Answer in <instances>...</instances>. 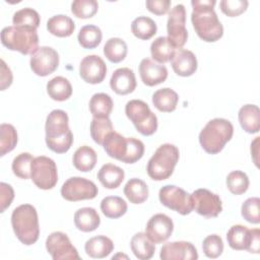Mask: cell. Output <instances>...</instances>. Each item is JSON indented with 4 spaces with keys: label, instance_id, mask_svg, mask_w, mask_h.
<instances>
[{
    "label": "cell",
    "instance_id": "6da1fadb",
    "mask_svg": "<svg viewBox=\"0 0 260 260\" xmlns=\"http://www.w3.org/2000/svg\"><path fill=\"white\" fill-rule=\"evenodd\" d=\"M215 0H192L191 21L198 37L208 43L216 42L223 35V27L213 9Z\"/></svg>",
    "mask_w": 260,
    "mask_h": 260
},
{
    "label": "cell",
    "instance_id": "7a4b0ae2",
    "mask_svg": "<svg viewBox=\"0 0 260 260\" xmlns=\"http://www.w3.org/2000/svg\"><path fill=\"white\" fill-rule=\"evenodd\" d=\"M68 122V115L63 110H53L47 117L46 143L56 153L67 152L73 143V134Z\"/></svg>",
    "mask_w": 260,
    "mask_h": 260
},
{
    "label": "cell",
    "instance_id": "3957f363",
    "mask_svg": "<svg viewBox=\"0 0 260 260\" xmlns=\"http://www.w3.org/2000/svg\"><path fill=\"white\" fill-rule=\"evenodd\" d=\"M103 146L109 156L125 164L136 162L144 153V144L141 140L134 137H124L116 131L109 134Z\"/></svg>",
    "mask_w": 260,
    "mask_h": 260
},
{
    "label": "cell",
    "instance_id": "277c9868",
    "mask_svg": "<svg viewBox=\"0 0 260 260\" xmlns=\"http://www.w3.org/2000/svg\"><path fill=\"white\" fill-rule=\"evenodd\" d=\"M11 225L16 238L24 245L35 244L40 236L37 209L30 204H21L13 209Z\"/></svg>",
    "mask_w": 260,
    "mask_h": 260
},
{
    "label": "cell",
    "instance_id": "5b68a950",
    "mask_svg": "<svg viewBox=\"0 0 260 260\" xmlns=\"http://www.w3.org/2000/svg\"><path fill=\"white\" fill-rule=\"evenodd\" d=\"M234 134L233 124L223 118H215L207 122L199 134L202 148L209 154L220 152Z\"/></svg>",
    "mask_w": 260,
    "mask_h": 260
},
{
    "label": "cell",
    "instance_id": "8992f818",
    "mask_svg": "<svg viewBox=\"0 0 260 260\" xmlns=\"http://www.w3.org/2000/svg\"><path fill=\"white\" fill-rule=\"evenodd\" d=\"M180 152L177 146L171 143L161 144L147 162V175L154 181L170 178L179 160Z\"/></svg>",
    "mask_w": 260,
    "mask_h": 260
},
{
    "label": "cell",
    "instance_id": "52a82bcc",
    "mask_svg": "<svg viewBox=\"0 0 260 260\" xmlns=\"http://www.w3.org/2000/svg\"><path fill=\"white\" fill-rule=\"evenodd\" d=\"M1 43L11 51H18L23 55L35 53L39 49L37 29L22 26H6L1 31Z\"/></svg>",
    "mask_w": 260,
    "mask_h": 260
},
{
    "label": "cell",
    "instance_id": "ba28073f",
    "mask_svg": "<svg viewBox=\"0 0 260 260\" xmlns=\"http://www.w3.org/2000/svg\"><path fill=\"white\" fill-rule=\"evenodd\" d=\"M125 114L136 130L144 135H152L157 129V118L148 105L141 100H131L125 106Z\"/></svg>",
    "mask_w": 260,
    "mask_h": 260
},
{
    "label": "cell",
    "instance_id": "9c48e42d",
    "mask_svg": "<svg viewBox=\"0 0 260 260\" xmlns=\"http://www.w3.org/2000/svg\"><path fill=\"white\" fill-rule=\"evenodd\" d=\"M30 179L40 189L49 190L55 187L58 182V172L55 161L44 155L35 157L30 169Z\"/></svg>",
    "mask_w": 260,
    "mask_h": 260
},
{
    "label": "cell",
    "instance_id": "30bf717a",
    "mask_svg": "<svg viewBox=\"0 0 260 260\" xmlns=\"http://www.w3.org/2000/svg\"><path fill=\"white\" fill-rule=\"evenodd\" d=\"M158 198L162 205L182 215H187L193 210L191 195L175 185L164 186L159 190Z\"/></svg>",
    "mask_w": 260,
    "mask_h": 260
},
{
    "label": "cell",
    "instance_id": "8fae6325",
    "mask_svg": "<svg viewBox=\"0 0 260 260\" xmlns=\"http://www.w3.org/2000/svg\"><path fill=\"white\" fill-rule=\"evenodd\" d=\"M185 23L186 9L183 4H177L170 10L167 23L168 39L176 49H181L187 42L188 31Z\"/></svg>",
    "mask_w": 260,
    "mask_h": 260
},
{
    "label": "cell",
    "instance_id": "7c38bea8",
    "mask_svg": "<svg viewBox=\"0 0 260 260\" xmlns=\"http://www.w3.org/2000/svg\"><path fill=\"white\" fill-rule=\"evenodd\" d=\"M99 189L96 185L85 178H69L61 187V195L68 201H80L96 197Z\"/></svg>",
    "mask_w": 260,
    "mask_h": 260
},
{
    "label": "cell",
    "instance_id": "4fadbf2b",
    "mask_svg": "<svg viewBox=\"0 0 260 260\" xmlns=\"http://www.w3.org/2000/svg\"><path fill=\"white\" fill-rule=\"evenodd\" d=\"M193 209L207 218L216 217L222 210V203L219 196L207 189H197L191 194Z\"/></svg>",
    "mask_w": 260,
    "mask_h": 260
},
{
    "label": "cell",
    "instance_id": "5bb4252c",
    "mask_svg": "<svg viewBox=\"0 0 260 260\" xmlns=\"http://www.w3.org/2000/svg\"><path fill=\"white\" fill-rule=\"evenodd\" d=\"M46 248L54 260L80 259L76 248L71 244L68 236L62 232L50 234L46 240Z\"/></svg>",
    "mask_w": 260,
    "mask_h": 260
},
{
    "label": "cell",
    "instance_id": "9a60e30c",
    "mask_svg": "<svg viewBox=\"0 0 260 260\" xmlns=\"http://www.w3.org/2000/svg\"><path fill=\"white\" fill-rule=\"evenodd\" d=\"M30 68L39 76H47L53 73L59 65V55L51 47H40L30 56Z\"/></svg>",
    "mask_w": 260,
    "mask_h": 260
},
{
    "label": "cell",
    "instance_id": "2e32d148",
    "mask_svg": "<svg viewBox=\"0 0 260 260\" xmlns=\"http://www.w3.org/2000/svg\"><path fill=\"white\" fill-rule=\"evenodd\" d=\"M79 74L80 77L87 83H101L107 74L106 63L98 55H88L80 62Z\"/></svg>",
    "mask_w": 260,
    "mask_h": 260
},
{
    "label": "cell",
    "instance_id": "e0dca14e",
    "mask_svg": "<svg viewBox=\"0 0 260 260\" xmlns=\"http://www.w3.org/2000/svg\"><path fill=\"white\" fill-rule=\"evenodd\" d=\"M174 231V222L172 218L164 213H156L148 220L145 233L154 244L167 241Z\"/></svg>",
    "mask_w": 260,
    "mask_h": 260
},
{
    "label": "cell",
    "instance_id": "ac0fdd59",
    "mask_svg": "<svg viewBox=\"0 0 260 260\" xmlns=\"http://www.w3.org/2000/svg\"><path fill=\"white\" fill-rule=\"evenodd\" d=\"M159 257L162 260H194L198 258L196 248L186 241L170 242L160 248Z\"/></svg>",
    "mask_w": 260,
    "mask_h": 260
},
{
    "label": "cell",
    "instance_id": "d6986e66",
    "mask_svg": "<svg viewBox=\"0 0 260 260\" xmlns=\"http://www.w3.org/2000/svg\"><path fill=\"white\" fill-rule=\"evenodd\" d=\"M139 74L142 82L147 86H154L164 82L168 77V69L165 65L144 58L139 64Z\"/></svg>",
    "mask_w": 260,
    "mask_h": 260
},
{
    "label": "cell",
    "instance_id": "ffe728a7",
    "mask_svg": "<svg viewBox=\"0 0 260 260\" xmlns=\"http://www.w3.org/2000/svg\"><path fill=\"white\" fill-rule=\"evenodd\" d=\"M172 68L179 76H191L197 70V58L193 52L187 49H178L172 60Z\"/></svg>",
    "mask_w": 260,
    "mask_h": 260
},
{
    "label": "cell",
    "instance_id": "44dd1931",
    "mask_svg": "<svg viewBox=\"0 0 260 260\" xmlns=\"http://www.w3.org/2000/svg\"><path fill=\"white\" fill-rule=\"evenodd\" d=\"M111 88L118 94H128L136 87V78L132 69L123 67L115 70L110 79Z\"/></svg>",
    "mask_w": 260,
    "mask_h": 260
},
{
    "label": "cell",
    "instance_id": "7402d4cb",
    "mask_svg": "<svg viewBox=\"0 0 260 260\" xmlns=\"http://www.w3.org/2000/svg\"><path fill=\"white\" fill-rule=\"evenodd\" d=\"M84 250L91 258H105L109 256L114 250L113 241L106 236L92 237L85 242Z\"/></svg>",
    "mask_w": 260,
    "mask_h": 260
},
{
    "label": "cell",
    "instance_id": "603a6c76",
    "mask_svg": "<svg viewBox=\"0 0 260 260\" xmlns=\"http://www.w3.org/2000/svg\"><path fill=\"white\" fill-rule=\"evenodd\" d=\"M100 223V215L92 207H82L74 213V224L81 232H92L99 228Z\"/></svg>",
    "mask_w": 260,
    "mask_h": 260
},
{
    "label": "cell",
    "instance_id": "cb8c5ba5",
    "mask_svg": "<svg viewBox=\"0 0 260 260\" xmlns=\"http://www.w3.org/2000/svg\"><path fill=\"white\" fill-rule=\"evenodd\" d=\"M241 127L248 133H257L260 129V111L256 105H245L239 111Z\"/></svg>",
    "mask_w": 260,
    "mask_h": 260
},
{
    "label": "cell",
    "instance_id": "d4e9b609",
    "mask_svg": "<svg viewBox=\"0 0 260 260\" xmlns=\"http://www.w3.org/2000/svg\"><path fill=\"white\" fill-rule=\"evenodd\" d=\"M124 177L125 173L123 169L113 164L104 165L98 173L99 181L104 187L108 189L118 188L122 184Z\"/></svg>",
    "mask_w": 260,
    "mask_h": 260
},
{
    "label": "cell",
    "instance_id": "484cf974",
    "mask_svg": "<svg viewBox=\"0 0 260 260\" xmlns=\"http://www.w3.org/2000/svg\"><path fill=\"white\" fill-rule=\"evenodd\" d=\"M130 246L135 257L140 260L150 259L155 251L154 243L149 239L146 233L135 234L131 239Z\"/></svg>",
    "mask_w": 260,
    "mask_h": 260
},
{
    "label": "cell",
    "instance_id": "4316f807",
    "mask_svg": "<svg viewBox=\"0 0 260 260\" xmlns=\"http://www.w3.org/2000/svg\"><path fill=\"white\" fill-rule=\"evenodd\" d=\"M179 101L178 93L172 88L165 87L157 89L152 94V104L160 112L171 113L176 110Z\"/></svg>",
    "mask_w": 260,
    "mask_h": 260
},
{
    "label": "cell",
    "instance_id": "83f0119b",
    "mask_svg": "<svg viewBox=\"0 0 260 260\" xmlns=\"http://www.w3.org/2000/svg\"><path fill=\"white\" fill-rule=\"evenodd\" d=\"M47 29L53 36L65 38L73 34L75 29V23L69 16L64 14H58L48 19Z\"/></svg>",
    "mask_w": 260,
    "mask_h": 260
},
{
    "label": "cell",
    "instance_id": "f1b7e54d",
    "mask_svg": "<svg viewBox=\"0 0 260 260\" xmlns=\"http://www.w3.org/2000/svg\"><path fill=\"white\" fill-rule=\"evenodd\" d=\"M49 96L57 102L68 100L72 94V86L69 80L63 76H56L47 83Z\"/></svg>",
    "mask_w": 260,
    "mask_h": 260
},
{
    "label": "cell",
    "instance_id": "f546056e",
    "mask_svg": "<svg viewBox=\"0 0 260 260\" xmlns=\"http://www.w3.org/2000/svg\"><path fill=\"white\" fill-rule=\"evenodd\" d=\"M175 52H176V48L170 42L168 37L156 38L151 43V46H150L151 57L159 64L171 61Z\"/></svg>",
    "mask_w": 260,
    "mask_h": 260
},
{
    "label": "cell",
    "instance_id": "4dcf8cb0",
    "mask_svg": "<svg viewBox=\"0 0 260 260\" xmlns=\"http://www.w3.org/2000/svg\"><path fill=\"white\" fill-rule=\"evenodd\" d=\"M251 230L242 224H235L228 231L226 240L229 246L234 250H247L250 242Z\"/></svg>",
    "mask_w": 260,
    "mask_h": 260
},
{
    "label": "cell",
    "instance_id": "1f68e13d",
    "mask_svg": "<svg viewBox=\"0 0 260 260\" xmlns=\"http://www.w3.org/2000/svg\"><path fill=\"white\" fill-rule=\"evenodd\" d=\"M96 153L93 148L87 145L80 146L73 154V165L80 172L91 171L96 164Z\"/></svg>",
    "mask_w": 260,
    "mask_h": 260
},
{
    "label": "cell",
    "instance_id": "d6a6232c",
    "mask_svg": "<svg viewBox=\"0 0 260 260\" xmlns=\"http://www.w3.org/2000/svg\"><path fill=\"white\" fill-rule=\"evenodd\" d=\"M124 194L131 203L140 204L148 197V187L144 181L132 178L126 183L124 187Z\"/></svg>",
    "mask_w": 260,
    "mask_h": 260
},
{
    "label": "cell",
    "instance_id": "836d02e7",
    "mask_svg": "<svg viewBox=\"0 0 260 260\" xmlns=\"http://www.w3.org/2000/svg\"><path fill=\"white\" fill-rule=\"evenodd\" d=\"M112 98L105 93H94L89 101V111L95 118H108L113 110Z\"/></svg>",
    "mask_w": 260,
    "mask_h": 260
},
{
    "label": "cell",
    "instance_id": "e575fe53",
    "mask_svg": "<svg viewBox=\"0 0 260 260\" xmlns=\"http://www.w3.org/2000/svg\"><path fill=\"white\" fill-rule=\"evenodd\" d=\"M101 210L109 218H118L126 213L127 203L119 196H107L101 202Z\"/></svg>",
    "mask_w": 260,
    "mask_h": 260
},
{
    "label": "cell",
    "instance_id": "d590c367",
    "mask_svg": "<svg viewBox=\"0 0 260 260\" xmlns=\"http://www.w3.org/2000/svg\"><path fill=\"white\" fill-rule=\"evenodd\" d=\"M132 34L140 40L151 39L157 30L156 23L153 19L147 16H138L131 23Z\"/></svg>",
    "mask_w": 260,
    "mask_h": 260
},
{
    "label": "cell",
    "instance_id": "8d00e7d4",
    "mask_svg": "<svg viewBox=\"0 0 260 260\" xmlns=\"http://www.w3.org/2000/svg\"><path fill=\"white\" fill-rule=\"evenodd\" d=\"M128 48L125 41L120 38L109 39L104 46V54L107 59L113 63L123 61L127 55Z\"/></svg>",
    "mask_w": 260,
    "mask_h": 260
},
{
    "label": "cell",
    "instance_id": "74e56055",
    "mask_svg": "<svg viewBox=\"0 0 260 260\" xmlns=\"http://www.w3.org/2000/svg\"><path fill=\"white\" fill-rule=\"evenodd\" d=\"M102 30L99 26L87 24L80 28L77 39L80 46L84 49H93L102 42Z\"/></svg>",
    "mask_w": 260,
    "mask_h": 260
},
{
    "label": "cell",
    "instance_id": "f35d334b",
    "mask_svg": "<svg viewBox=\"0 0 260 260\" xmlns=\"http://www.w3.org/2000/svg\"><path fill=\"white\" fill-rule=\"evenodd\" d=\"M114 131L112 121L110 118H95L90 123V135L93 141L100 145H103L106 138Z\"/></svg>",
    "mask_w": 260,
    "mask_h": 260
},
{
    "label": "cell",
    "instance_id": "ab89813d",
    "mask_svg": "<svg viewBox=\"0 0 260 260\" xmlns=\"http://www.w3.org/2000/svg\"><path fill=\"white\" fill-rule=\"evenodd\" d=\"M40 15L39 13L29 7L17 10L12 17V22L15 26H22L37 29L40 25Z\"/></svg>",
    "mask_w": 260,
    "mask_h": 260
},
{
    "label": "cell",
    "instance_id": "60d3db41",
    "mask_svg": "<svg viewBox=\"0 0 260 260\" xmlns=\"http://www.w3.org/2000/svg\"><path fill=\"white\" fill-rule=\"evenodd\" d=\"M17 143V132L11 124L3 123L0 126V155L10 152Z\"/></svg>",
    "mask_w": 260,
    "mask_h": 260
},
{
    "label": "cell",
    "instance_id": "b9f144b4",
    "mask_svg": "<svg viewBox=\"0 0 260 260\" xmlns=\"http://www.w3.org/2000/svg\"><path fill=\"white\" fill-rule=\"evenodd\" d=\"M226 186L235 195L244 194L249 188V178L242 171H233L226 177Z\"/></svg>",
    "mask_w": 260,
    "mask_h": 260
},
{
    "label": "cell",
    "instance_id": "7bdbcfd3",
    "mask_svg": "<svg viewBox=\"0 0 260 260\" xmlns=\"http://www.w3.org/2000/svg\"><path fill=\"white\" fill-rule=\"evenodd\" d=\"M34 156L28 152L19 153L14 157L12 161V171L13 174L20 179H28L30 178V169L34 160Z\"/></svg>",
    "mask_w": 260,
    "mask_h": 260
},
{
    "label": "cell",
    "instance_id": "ee69618b",
    "mask_svg": "<svg viewBox=\"0 0 260 260\" xmlns=\"http://www.w3.org/2000/svg\"><path fill=\"white\" fill-rule=\"evenodd\" d=\"M99 8V3L95 0H75L71 4L72 13L78 18L92 17Z\"/></svg>",
    "mask_w": 260,
    "mask_h": 260
},
{
    "label": "cell",
    "instance_id": "f6af8a7d",
    "mask_svg": "<svg viewBox=\"0 0 260 260\" xmlns=\"http://www.w3.org/2000/svg\"><path fill=\"white\" fill-rule=\"evenodd\" d=\"M260 199L258 197L248 198L243 204L241 208V213L244 219L251 223H259L260 222V211H259Z\"/></svg>",
    "mask_w": 260,
    "mask_h": 260
},
{
    "label": "cell",
    "instance_id": "bcb514c9",
    "mask_svg": "<svg viewBox=\"0 0 260 260\" xmlns=\"http://www.w3.org/2000/svg\"><path fill=\"white\" fill-rule=\"evenodd\" d=\"M202 250L206 257L217 258L223 251V242L218 235H209L203 240Z\"/></svg>",
    "mask_w": 260,
    "mask_h": 260
},
{
    "label": "cell",
    "instance_id": "7dc6e473",
    "mask_svg": "<svg viewBox=\"0 0 260 260\" xmlns=\"http://www.w3.org/2000/svg\"><path fill=\"white\" fill-rule=\"evenodd\" d=\"M247 0H222L219 2L220 10L230 17L239 16L247 10Z\"/></svg>",
    "mask_w": 260,
    "mask_h": 260
},
{
    "label": "cell",
    "instance_id": "c3c4849f",
    "mask_svg": "<svg viewBox=\"0 0 260 260\" xmlns=\"http://www.w3.org/2000/svg\"><path fill=\"white\" fill-rule=\"evenodd\" d=\"M146 8L156 14V15H162L166 14L171 6V1L170 0H147L145 2Z\"/></svg>",
    "mask_w": 260,
    "mask_h": 260
},
{
    "label": "cell",
    "instance_id": "681fc988",
    "mask_svg": "<svg viewBox=\"0 0 260 260\" xmlns=\"http://www.w3.org/2000/svg\"><path fill=\"white\" fill-rule=\"evenodd\" d=\"M0 202H1V212H4L7 207L11 204L14 198V191L9 184L2 182L0 184Z\"/></svg>",
    "mask_w": 260,
    "mask_h": 260
},
{
    "label": "cell",
    "instance_id": "f907efd6",
    "mask_svg": "<svg viewBox=\"0 0 260 260\" xmlns=\"http://www.w3.org/2000/svg\"><path fill=\"white\" fill-rule=\"evenodd\" d=\"M12 72L10 68L6 65L4 60H1V90L10 86L12 83Z\"/></svg>",
    "mask_w": 260,
    "mask_h": 260
},
{
    "label": "cell",
    "instance_id": "816d5d0a",
    "mask_svg": "<svg viewBox=\"0 0 260 260\" xmlns=\"http://www.w3.org/2000/svg\"><path fill=\"white\" fill-rule=\"evenodd\" d=\"M259 249H260V231H259V229H252L250 242H249L247 251L250 253L258 254Z\"/></svg>",
    "mask_w": 260,
    "mask_h": 260
},
{
    "label": "cell",
    "instance_id": "f5cc1de1",
    "mask_svg": "<svg viewBox=\"0 0 260 260\" xmlns=\"http://www.w3.org/2000/svg\"><path fill=\"white\" fill-rule=\"evenodd\" d=\"M259 138L260 137H256L254 139V141L251 143V153L253 155V160L255 162V165L258 167V158H257V155H258V146H259Z\"/></svg>",
    "mask_w": 260,
    "mask_h": 260
}]
</instances>
